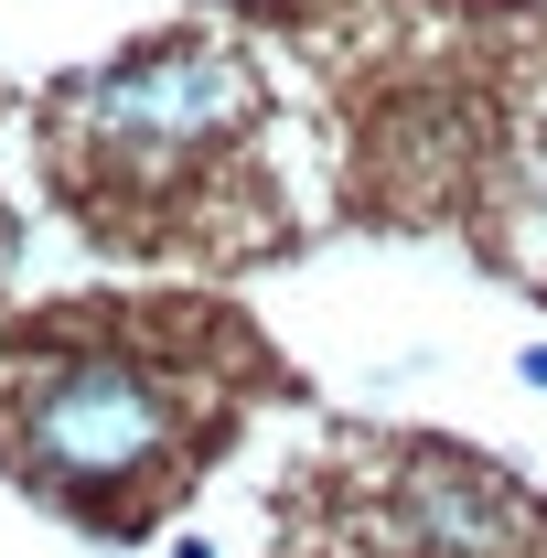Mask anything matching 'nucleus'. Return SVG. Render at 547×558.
I'll list each match as a JSON object with an SVG mask.
<instances>
[{
	"instance_id": "nucleus-2",
	"label": "nucleus",
	"mask_w": 547,
	"mask_h": 558,
	"mask_svg": "<svg viewBox=\"0 0 547 558\" xmlns=\"http://www.w3.org/2000/svg\"><path fill=\"white\" fill-rule=\"evenodd\" d=\"M247 108H258V75L236 54H215V44H150L130 65L65 86V140L108 183L150 194V183H183L226 130H247Z\"/></svg>"
},
{
	"instance_id": "nucleus-1",
	"label": "nucleus",
	"mask_w": 547,
	"mask_h": 558,
	"mask_svg": "<svg viewBox=\"0 0 547 558\" xmlns=\"http://www.w3.org/2000/svg\"><path fill=\"white\" fill-rule=\"evenodd\" d=\"M183 440V387L139 354H44L11 376L0 398V451L33 473V484L75 494V505H108V494L150 484Z\"/></svg>"
},
{
	"instance_id": "nucleus-3",
	"label": "nucleus",
	"mask_w": 547,
	"mask_h": 558,
	"mask_svg": "<svg viewBox=\"0 0 547 558\" xmlns=\"http://www.w3.org/2000/svg\"><path fill=\"white\" fill-rule=\"evenodd\" d=\"M387 558H547V515L462 451H409L376 505Z\"/></svg>"
}]
</instances>
